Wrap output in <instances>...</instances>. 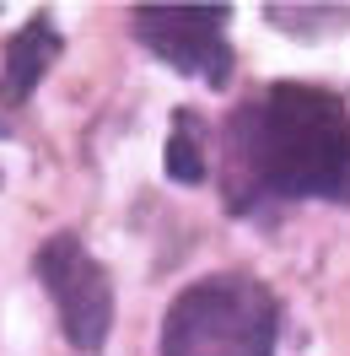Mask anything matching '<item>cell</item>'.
Instances as JSON below:
<instances>
[{"mask_svg":"<svg viewBox=\"0 0 350 356\" xmlns=\"http://www.w3.org/2000/svg\"><path fill=\"white\" fill-rule=\"evenodd\" d=\"M232 211L253 200L350 205V108L324 87L275 81L226 119Z\"/></svg>","mask_w":350,"mask_h":356,"instance_id":"obj_1","label":"cell"},{"mask_svg":"<svg viewBox=\"0 0 350 356\" xmlns=\"http://www.w3.org/2000/svg\"><path fill=\"white\" fill-rule=\"evenodd\" d=\"M275 291L253 275H205L173 297L162 318V356H269Z\"/></svg>","mask_w":350,"mask_h":356,"instance_id":"obj_2","label":"cell"},{"mask_svg":"<svg viewBox=\"0 0 350 356\" xmlns=\"http://www.w3.org/2000/svg\"><path fill=\"white\" fill-rule=\"evenodd\" d=\"M33 270H38V281L44 291L54 297V308H60V330L76 351L97 356L108 346V330H113V281L108 270L92 259L81 238H49L38 254H33Z\"/></svg>","mask_w":350,"mask_h":356,"instance_id":"obj_3","label":"cell"},{"mask_svg":"<svg viewBox=\"0 0 350 356\" xmlns=\"http://www.w3.org/2000/svg\"><path fill=\"white\" fill-rule=\"evenodd\" d=\"M226 22L232 6H135V38L151 49L162 65H173L178 76H199L210 87L232 81V44H226Z\"/></svg>","mask_w":350,"mask_h":356,"instance_id":"obj_4","label":"cell"},{"mask_svg":"<svg viewBox=\"0 0 350 356\" xmlns=\"http://www.w3.org/2000/svg\"><path fill=\"white\" fill-rule=\"evenodd\" d=\"M60 60V27L49 22L44 11L38 17H27L17 27V38L6 44V65H0V103L6 108H17L33 97V87L44 81V70Z\"/></svg>","mask_w":350,"mask_h":356,"instance_id":"obj_5","label":"cell"},{"mask_svg":"<svg viewBox=\"0 0 350 356\" xmlns=\"http://www.w3.org/2000/svg\"><path fill=\"white\" fill-rule=\"evenodd\" d=\"M167 178L173 184H205L210 173V156H205V119L194 108L173 113V130H167Z\"/></svg>","mask_w":350,"mask_h":356,"instance_id":"obj_6","label":"cell"}]
</instances>
